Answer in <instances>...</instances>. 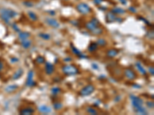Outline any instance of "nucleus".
Instances as JSON below:
<instances>
[{"instance_id": "1", "label": "nucleus", "mask_w": 154, "mask_h": 115, "mask_svg": "<svg viewBox=\"0 0 154 115\" xmlns=\"http://www.w3.org/2000/svg\"><path fill=\"white\" fill-rule=\"evenodd\" d=\"M17 15V12H15L12 9H2L0 11V16H1L2 19L5 21L6 24H9L12 18H15Z\"/></svg>"}, {"instance_id": "2", "label": "nucleus", "mask_w": 154, "mask_h": 115, "mask_svg": "<svg viewBox=\"0 0 154 115\" xmlns=\"http://www.w3.org/2000/svg\"><path fill=\"white\" fill-rule=\"evenodd\" d=\"M86 28L87 29L88 31H89L91 33H92L95 35H101L103 33V30L100 26H97L95 25L92 24L91 21H89L86 24Z\"/></svg>"}, {"instance_id": "3", "label": "nucleus", "mask_w": 154, "mask_h": 115, "mask_svg": "<svg viewBox=\"0 0 154 115\" xmlns=\"http://www.w3.org/2000/svg\"><path fill=\"white\" fill-rule=\"evenodd\" d=\"M63 72L66 74V75H74V74H76L79 72V70L77 69V68H76L73 65H66V66H63Z\"/></svg>"}, {"instance_id": "4", "label": "nucleus", "mask_w": 154, "mask_h": 115, "mask_svg": "<svg viewBox=\"0 0 154 115\" xmlns=\"http://www.w3.org/2000/svg\"><path fill=\"white\" fill-rule=\"evenodd\" d=\"M76 9L80 14L82 15H87L91 12V8L86 4V3H79L76 5Z\"/></svg>"}, {"instance_id": "5", "label": "nucleus", "mask_w": 154, "mask_h": 115, "mask_svg": "<svg viewBox=\"0 0 154 115\" xmlns=\"http://www.w3.org/2000/svg\"><path fill=\"white\" fill-rule=\"evenodd\" d=\"M95 91V87L92 85H88L86 87H84L82 90L80 91V95L81 96H88L92 94Z\"/></svg>"}, {"instance_id": "6", "label": "nucleus", "mask_w": 154, "mask_h": 115, "mask_svg": "<svg viewBox=\"0 0 154 115\" xmlns=\"http://www.w3.org/2000/svg\"><path fill=\"white\" fill-rule=\"evenodd\" d=\"M130 99H131V101H132V106H133V107L135 108V109H136V108L139 107H140V106H143V101L140 98L131 94L130 95Z\"/></svg>"}, {"instance_id": "7", "label": "nucleus", "mask_w": 154, "mask_h": 115, "mask_svg": "<svg viewBox=\"0 0 154 115\" xmlns=\"http://www.w3.org/2000/svg\"><path fill=\"white\" fill-rule=\"evenodd\" d=\"M33 77H34V72L32 71H29L27 75V79H26V85L28 87H32L36 85V82L33 81Z\"/></svg>"}, {"instance_id": "8", "label": "nucleus", "mask_w": 154, "mask_h": 115, "mask_svg": "<svg viewBox=\"0 0 154 115\" xmlns=\"http://www.w3.org/2000/svg\"><path fill=\"white\" fill-rule=\"evenodd\" d=\"M126 77H127L129 80H134L136 78V74L135 73L133 70H132L131 68H126L124 71Z\"/></svg>"}, {"instance_id": "9", "label": "nucleus", "mask_w": 154, "mask_h": 115, "mask_svg": "<svg viewBox=\"0 0 154 115\" xmlns=\"http://www.w3.org/2000/svg\"><path fill=\"white\" fill-rule=\"evenodd\" d=\"M45 21L49 26H50L52 28H55V29H57V28L59 27V23L58 22L56 19H55L53 18H46Z\"/></svg>"}, {"instance_id": "10", "label": "nucleus", "mask_w": 154, "mask_h": 115, "mask_svg": "<svg viewBox=\"0 0 154 115\" xmlns=\"http://www.w3.org/2000/svg\"><path fill=\"white\" fill-rule=\"evenodd\" d=\"M54 70H55V68H54V65L51 64L50 62H46L45 63V73L50 75L52 73L54 72Z\"/></svg>"}, {"instance_id": "11", "label": "nucleus", "mask_w": 154, "mask_h": 115, "mask_svg": "<svg viewBox=\"0 0 154 115\" xmlns=\"http://www.w3.org/2000/svg\"><path fill=\"white\" fill-rule=\"evenodd\" d=\"M116 18L117 17L116 16V15L113 13L112 12H108L106 14V20L107 21V23H112L114 22L115 21H116Z\"/></svg>"}, {"instance_id": "12", "label": "nucleus", "mask_w": 154, "mask_h": 115, "mask_svg": "<svg viewBox=\"0 0 154 115\" xmlns=\"http://www.w3.org/2000/svg\"><path fill=\"white\" fill-rule=\"evenodd\" d=\"M38 110L41 113H43V114H49L52 111L51 108L49 107H48V106H46V105H41V106L39 107Z\"/></svg>"}, {"instance_id": "13", "label": "nucleus", "mask_w": 154, "mask_h": 115, "mask_svg": "<svg viewBox=\"0 0 154 115\" xmlns=\"http://www.w3.org/2000/svg\"><path fill=\"white\" fill-rule=\"evenodd\" d=\"M23 73H24V71H23V68H18V69L15 72V74H13V75H12V79L17 80L18 78H20V77L23 76Z\"/></svg>"}, {"instance_id": "14", "label": "nucleus", "mask_w": 154, "mask_h": 115, "mask_svg": "<svg viewBox=\"0 0 154 115\" xmlns=\"http://www.w3.org/2000/svg\"><path fill=\"white\" fill-rule=\"evenodd\" d=\"M18 88V86L17 85H8L5 88V91L7 93H12L16 91Z\"/></svg>"}, {"instance_id": "15", "label": "nucleus", "mask_w": 154, "mask_h": 115, "mask_svg": "<svg viewBox=\"0 0 154 115\" xmlns=\"http://www.w3.org/2000/svg\"><path fill=\"white\" fill-rule=\"evenodd\" d=\"M34 109H32V107H26L23 108V110L20 111V114L23 115H30L34 113Z\"/></svg>"}, {"instance_id": "16", "label": "nucleus", "mask_w": 154, "mask_h": 115, "mask_svg": "<svg viewBox=\"0 0 154 115\" xmlns=\"http://www.w3.org/2000/svg\"><path fill=\"white\" fill-rule=\"evenodd\" d=\"M21 45L24 48H30L31 45H32V42L30 40H28V38L23 39V40H21Z\"/></svg>"}, {"instance_id": "17", "label": "nucleus", "mask_w": 154, "mask_h": 115, "mask_svg": "<svg viewBox=\"0 0 154 115\" xmlns=\"http://www.w3.org/2000/svg\"><path fill=\"white\" fill-rule=\"evenodd\" d=\"M111 12H112L113 13H114V14L122 15V14H124L125 12H126V10H124L123 9L119 8V7H115V8H113L112 10H111Z\"/></svg>"}, {"instance_id": "18", "label": "nucleus", "mask_w": 154, "mask_h": 115, "mask_svg": "<svg viewBox=\"0 0 154 115\" xmlns=\"http://www.w3.org/2000/svg\"><path fill=\"white\" fill-rule=\"evenodd\" d=\"M136 68H137V69H138V71H140V74H143V75H146V69L143 68V66L142 65L140 62H136Z\"/></svg>"}, {"instance_id": "19", "label": "nucleus", "mask_w": 154, "mask_h": 115, "mask_svg": "<svg viewBox=\"0 0 154 115\" xmlns=\"http://www.w3.org/2000/svg\"><path fill=\"white\" fill-rule=\"evenodd\" d=\"M119 51L116 50V49H109V51H107V56L109 58H115L117 55H118Z\"/></svg>"}, {"instance_id": "20", "label": "nucleus", "mask_w": 154, "mask_h": 115, "mask_svg": "<svg viewBox=\"0 0 154 115\" xmlns=\"http://www.w3.org/2000/svg\"><path fill=\"white\" fill-rule=\"evenodd\" d=\"M30 36V34L29 32H20L18 34V38L20 40H23V39H26Z\"/></svg>"}, {"instance_id": "21", "label": "nucleus", "mask_w": 154, "mask_h": 115, "mask_svg": "<svg viewBox=\"0 0 154 115\" xmlns=\"http://www.w3.org/2000/svg\"><path fill=\"white\" fill-rule=\"evenodd\" d=\"M97 46H98V45H97L95 42H92L91 44L89 45V46L88 51H89V52H93V51H95L97 49V48H98Z\"/></svg>"}, {"instance_id": "22", "label": "nucleus", "mask_w": 154, "mask_h": 115, "mask_svg": "<svg viewBox=\"0 0 154 115\" xmlns=\"http://www.w3.org/2000/svg\"><path fill=\"white\" fill-rule=\"evenodd\" d=\"M28 16H29V18H30L32 21H36L38 20V17H37V15L36 13H34L33 12H28Z\"/></svg>"}, {"instance_id": "23", "label": "nucleus", "mask_w": 154, "mask_h": 115, "mask_svg": "<svg viewBox=\"0 0 154 115\" xmlns=\"http://www.w3.org/2000/svg\"><path fill=\"white\" fill-rule=\"evenodd\" d=\"M136 111L138 113V114H147V111L146 110V108H144L143 106H140L137 108H136Z\"/></svg>"}, {"instance_id": "24", "label": "nucleus", "mask_w": 154, "mask_h": 115, "mask_svg": "<svg viewBox=\"0 0 154 115\" xmlns=\"http://www.w3.org/2000/svg\"><path fill=\"white\" fill-rule=\"evenodd\" d=\"M96 44L98 45L101 46V47H104V46H106V40H104L103 38H99L96 42Z\"/></svg>"}, {"instance_id": "25", "label": "nucleus", "mask_w": 154, "mask_h": 115, "mask_svg": "<svg viewBox=\"0 0 154 115\" xmlns=\"http://www.w3.org/2000/svg\"><path fill=\"white\" fill-rule=\"evenodd\" d=\"M87 112L89 114H92V115H95V114H98V112H97V111L94 109V108H92L91 107H87Z\"/></svg>"}, {"instance_id": "26", "label": "nucleus", "mask_w": 154, "mask_h": 115, "mask_svg": "<svg viewBox=\"0 0 154 115\" xmlns=\"http://www.w3.org/2000/svg\"><path fill=\"white\" fill-rule=\"evenodd\" d=\"M39 36L40 37V38H42V39H44V40H49L50 39V35H49V34L47 33H40Z\"/></svg>"}, {"instance_id": "27", "label": "nucleus", "mask_w": 154, "mask_h": 115, "mask_svg": "<svg viewBox=\"0 0 154 115\" xmlns=\"http://www.w3.org/2000/svg\"><path fill=\"white\" fill-rule=\"evenodd\" d=\"M53 107L55 110H60L61 108H63V104L60 102H55L53 104Z\"/></svg>"}, {"instance_id": "28", "label": "nucleus", "mask_w": 154, "mask_h": 115, "mask_svg": "<svg viewBox=\"0 0 154 115\" xmlns=\"http://www.w3.org/2000/svg\"><path fill=\"white\" fill-rule=\"evenodd\" d=\"M71 48H72V51L73 53L75 55H78V56H79V55L82 54L81 52H80V51L78 50V49H77L76 47H74L72 45H71Z\"/></svg>"}, {"instance_id": "29", "label": "nucleus", "mask_w": 154, "mask_h": 115, "mask_svg": "<svg viewBox=\"0 0 154 115\" xmlns=\"http://www.w3.org/2000/svg\"><path fill=\"white\" fill-rule=\"evenodd\" d=\"M52 94H54V95H56L58 94L59 93H60L61 91V90L59 88H57V87H55V88H52Z\"/></svg>"}, {"instance_id": "30", "label": "nucleus", "mask_w": 154, "mask_h": 115, "mask_svg": "<svg viewBox=\"0 0 154 115\" xmlns=\"http://www.w3.org/2000/svg\"><path fill=\"white\" fill-rule=\"evenodd\" d=\"M36 61L38 64H43L45 62V59H44V58L42 57V56H38V57L36 58Z\"/></svg>"}, {"instance_id": "31", "label": "nucleus", "mask_w": 154, "mask_h": 115, "mask_svg": "<svg viewBox=\"0 0 154 115\" xmlns=\"http://www.w3.org/2000/svg\"><path fill=\"white\" fill-rule=\"evenodd\" d=\"M23 5H24L25 6H26V7H29V8L32 7V6L34 5L33 2H29V1H26V2H23Z\"/></svg>"}, {"instance_id": "32", "label": "nucleus", "mask_w": 154, "mask_h": 115, "mask_svg": "<svg viewBox=\"0 0 154 115\" xmlns=\"http://www.w3.org/2000/svg\"><path fill=\"white\" fill-rule=\"evenodd\" d=\"M90 21H91L92 24H94V25H95V26H100V21H99V20L97 19V18H92Z\"/></svg>"}, {"instance_id": "33", "label": "nucleus", "mask_w": 154, "mask_h": 115, "mask_svg": "<svg viewBox=\"0 0 154 115\" xmlns=\"http://www.w3.org/2000/svg\"><path fill=\"white\" fill-rule=\"evenodd\" d=\"M146 104V106L149 108H153L154 107V104L153 101H147Z\"/></svg>"}, {"instance_id": "34", "label": "nucleus", "mask_w": 154, "mask_h": 115, "mask_svg": "<svg viewBox=\"0 0 154 115\" xmlns=\"http://www.w3.org/2000/svg\"><path fill=\"white\" fill-rule=\"evenodd\" d=\"M129 11L130 12H132V13H136L137 12L136 9L135 7H132V6H130V7L129 8Z\"/></svg>"}, {"instance_id": "35", "label": "nucleus", "mask_w": 154, "mask_h": 115, "mask_svg": "<svg viewBox=\"0 0 154 115\" xmlns=\"http://www.w3.org/2000/svg\"><path fill=\"white\" fill-rule=\"evenodd\" d=\"M12 28H13V29L15 31V32H20V29H19V28H18L17 26V25L14 23L13 25H12Z\"/></svg>"}, {"instance_id": "36", "label": "nucleus", "mask_w": 154, "mask_h": 115, "mask_svg": "<svg viewBox=\"0 0 154 115\" xmlns=\"http://www.w3.org/2000/svg\"><path fill=\"white\" fill-rule=\"evenodd\" d=\"M103 2V0H93V3L95 5H100Z\"/></svg>"}, {"instance_id": "37", "label": "nucleus", "mask_w": 154, "mask_h": 115, "mask_svg": "<svg viewBox=\"0 0 154 115\" xmlns=\"http://www.w3.org/2000/svg\"><path fill=\"white\" fill-rule=\"evenodd\" d=\"M154 68H153V67H149V72L152 74V75H153V74H154Z\"/></svg>"}, {"instance_id": "38", "label": "nucleus", "mask_w": 154, "mask_h": 115, "mask_svg": "<svg viewBox=\"0 0 154 115\" xmlns=\"http://www.w3.org/2000/svg\"><path fill=\"white\" fill-rule=\"evenodd\" d=\"M10 61H11V62H12V63H15V62H17L18 61V59L17 58H12Z\"/></svg>"}, {"instance_id": "39", "label": "nucleus", "mask_w": 154, "mask_h": 115, "mask_svg": "<svg viewBox=\"0 0 154 115\" xmlns=\"http://www.w3.org/2000/svg\"><path fill=\"white\" fill-rule=\"evenodd\" d=\"M92 67L94 68V69H98L99 68V67H98V65H97V64H95V63H93V64H92Z\"/></svg>"}, {"instance_id": "40", "label": "nucleus", "mask_w": 154, "mask_h": 115, "mask_svg": "<svg viewBox=\"0 0 154 115\" xmlns=\"http://www.w3.org/2000/svg\"><path fill=\"white\" fill-rule=\"evenodd\" d=\"M119 1L122 5H126V3H127V1H126V0H119Z\"/></svg>"}, {"instance_id": "41", "label": "nucleus", "mask_w": 154, "mask_h": 115, "mask_svg": "<svg viewBox=\"0 0 154 115\" xmlns=\"http://www.w3.org/2000/svg\"><path fill=\"white\" fill-rule=\"evenodd\" d=\"M71 60H72V58H66L64 59L65 61H70Z\"/></svg>"}, {"instance_id": "42", "label": "nucleus", "mask_w": 154, "mask_h": 115, "mask_svg": "<svg viewBox=\"0 0 154 115\" xmlns=\"http://www.w3.org/2000/svg\"><path fill=\"white\" fill-rule=\"evenodd\" d=\"M48 12H49V13H50L52 15H54L55 14V12L54 11H48Z\"/></svg>"}, {"instance_id": "43", "label": "nucleus", "mask_w": 154, "mask_h": 115, "mask_svg": "<svg viewBox=\"0 0 154 115\" xmlns=\"http://www.w3.org/2000/svg\"><path fill=\"white\" fill-rule=\"evenodd\" d=\"M2 68H3V63L1 61H0V71L2 69Z\"/></svg>"}, {"instance_id": "44", "label": "nucleus", "mask_w": 154, "mask_h": 115, "mask_svg": "<svg viewBox=\"0 0 154 115\" xmlns=\"http://www.w3.org/2000/svg\"><path fill=\"white\" fill-rule=\"evenodd\" d=\"M120 99H121V97H119V96H118V97H117V98H116V100H115V101H116V102H118V101L120 100Z\"/></svg>"}, {"instance_id": "45", "label": "nucleus", "mask_w": 154, "mask_h": 115, "mask_svg": "<svg viewBox=\"0 0 154 115\" xmlns=\"http://www.w3.org/2000/svg\"><path fill=\"white\" fill-rule=\"evenodd\" d=\"M133 87H134V88H141L140 85H134Z\"/></svg>"}, {"instance_id": "46", "label": "nucleus", "mask_w": 154, "mask_h": 115, "mask_svg": "<svg viewBox=\"0 0 154 115\" xmlns=\"http://www.w3.org/2000/svg\"><path fill=\"white\" fill-rule=\"evenodd\" d=\"M100 104V101H96V103H95V104H94V105H95V106H98V105Z\"/></svg>"}]
</instances>
